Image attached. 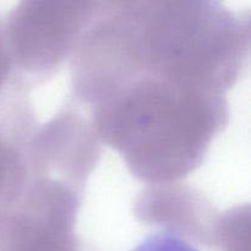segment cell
<instances>
[{
  "instance_id": "6da1fadb",
  "label": "cell",
  "mask_w": 251,
  "mask_h": 251,
  "mask_svg": "<svg viewBox=\"0 0 251 251\" xmlns=\"http://www.w3.org/2000/svg\"><path fill=\"white\" fill-rule=\"evenodd\" d=\"M134 251H199L186 240L171 234L158 233L145 239Z\"/></svg>"
},
{
  "instance_id": "7a4b0ae2",
  "label": "cell",
  "mask_w": 251,
  "mask_h": 251,
  "mask_svg": "<svg viewBox=\"0 0 251 251\" xmlns=\"http://www.w3.org/2000/svg\"><path fill=\"white\" fill-rule=\"evenodd\" d=\"M112 1H124V0H112Z\"/></svg>"
}]
</instances>
